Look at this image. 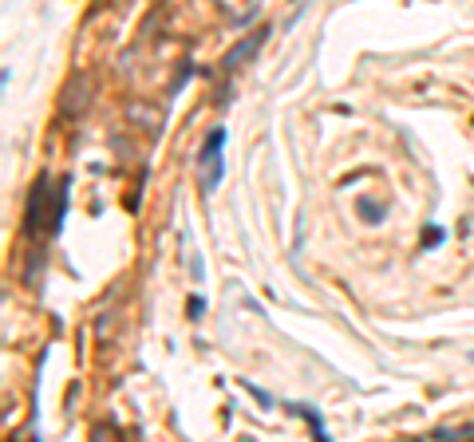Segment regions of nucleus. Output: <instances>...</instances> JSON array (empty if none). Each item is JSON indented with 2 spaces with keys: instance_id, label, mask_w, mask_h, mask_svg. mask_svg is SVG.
Wrapping results in <instances>:
<instances>
[{
  "instance_id": "nucleus-3",
  "label": "nucleus",
  "mask_w": 474,
  "mask_h": 442,
  "mask_svg": "<svg viewBox=\"0 0 474 442\" xmlns=\"http://www.w3.org/2000/svg\"><path fill=\"white\" fill-rule=\"evenodd\" d=\"M265 40H269V28H257L253 36H245L242 44H237V48L226 51V67H237V63H245L257 48H261V44H265Z\"/></svg>"
},
{
  "instance_id": "nucleus-5",
  "label": "nucleus",
  "mask_w": 474,
  "mask_h": 442,
  "mask_svg": "<svg viewBox=\"0 0 474 442\" xmlns=\"http://www.w3.org/2000/svg\"><path fill=\"white\" fill-rule=\"evenodd\" d=\"M242 387H245V391H249V395H253L257 403H265V407H273V399H269V391H261V387H253V383H242Z\"/></svg>"
},
{
  "instance_id": "nucleus-2",
  "label": "nucleus",
  "mask_w": 474,
  "mask_h": 442,
  "mask_svg": "<svg viewBox=\"0 0 474 442\" xmlns=\"http://www.w3.org/2000/svg\"><path fill=\"white\" fill-rule=\"evenodd\" d=\"M44 197H48V178H40L32 186V197H28V209H24V234L36 237L40 225H44Z\"/></svg>"
},
{
  "instance_id": "nucleus-4",
  "label": "nucleus",
  "mask_w": 474,
  "mask_h": 442,
  "mask_svg": "<svg viewBox=\"0 0 474 442\" xmlns=\"http://www.w3.org/2000/svg\"><path fill=\"white\" fill-rule=\"evenodd\" d=\"M289 411H292V415H304V418H308V427H313V434H316V439H324V423H320V415H316V411H313L308 403H289Z\"/></svg>"
},
{
  "instance_id": "nucleus-7",
  "label": "nucleus",
  "mask_w": 474,
  "mask_h": 442,
  "mask_svg": "<svg viewBox=\"0 0 474 442\" xmlns=\"http://www.w3.org/2000/svg\"><path fill=\"white\" fill-rule=\"evenodd\" d=\"M443 241V229H427L423 234V245H439Z\"/></svg>"
},
{
  "instance_id": "nucleus-1",
  "label": "nucleus",
  "mask_w": 474,
  "mask_h": 442,
  "mask_svg": "<svg viewBox=\"0 0 474 442\" xmlns=\"http://www.w3.org/2000/svg\"><path fill=\"white\" fill-rule=\"evenodd\" d=\"M221 147H226V126H214L210 138L202 142V154H198V166H202V190H206V194L218 190L221 174H226V154H221Z\"/></svg>"
},
{
  "instance_id": "nucleus-6",
  "label": "nucleus",
  "mask_w": 474,
  "mask_h": 442,
  "mask_svg": "<svg viewBox=\"0 0 474 442\" xmlns=\"http://www.w3.org/2000/svg\"><path fill=\"white\" fill-rule=\"evenodd\" d=\"M190 320H202V308H206V300H202V296H190Z\"/></svg>"
}]
</instances>
